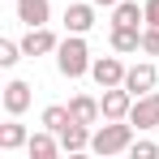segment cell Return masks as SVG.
I'll return each mask as SVG.
<instances>
[{
	"mask_svg": "<svg viewBox=\"0 0 159 159\" xmlns=\"http://www.w3.org/2000/svg\"><path fill=\"white\" fill-rule=\"evenodd\" d=\"M129 155H133V159H155V155H159V146H155V142H146V138H142V142H138V138H133V146H129Z\"/></svg>",
	"mask_w": 159,
	"mask_h": 159,
	"instance_id": "20",
	"label": "cell"
},
{
	"mask_svg": "<svg viewBox=\"0 0 159 159\" xmlns=\"http://www.w3.org/2000/svg\"><path fill=\"white\" fill-rule=\"evenodd\" d=\"M48 17H52V0H17V22L48 26Z\"/></svg>",
	"mask_w": 159,
	"mask_h": 159,
	"instance_id": "13",
	"label": "cell"
},
{
	"mask_svg": "<svg viewBox=\"0 0 159 159\" xmlns=\"http://www.w3.org/2000/svg\"><path fill=\"white\" fill-rule=\"evenodd\" d=\"M142 52L159 56V26H142Z\"/></svg>",
	"mask_w": 159,
	"mask_h": 159,
	"instance_id": "19",
	"label": "cell"
},
{
	"mask_svg": "<svg viewBox=\"0 0 159 159\" xmlns=\"http://www.w3.org/2000/svg\"><path fill=\"white\" fill-rule=\"evenodd\" d=\"M125 65H120V56H99L95 65H90V78H95V86L99 90H107V86H125Z\"/></svg>",
	"mask_w": 159,
	"mask_h": 159,
	"instance_id": "3",
	"label": "cell"
},
{
	"mask_svg": "<svg viewBox=\"0 0 159 159\" xmlns=\"http://www.w3.org/2000/svg\"><path fill=\"white\" fill-rule=\"evenodd\" d=\"M22 43H13V39H0V69H13L17 60H22Z\"/></svg>",
	"mask_w": 159,
	"mask_h": 159,
	"instance_id": "18",
	"label": "cell"
},
{
	"mask_svg": "<svg viewBox=\"0 0 159 159\" xmlns=\"http://www.w3.org/2000/svg\"><path fill=\"white\" fill-rule=\"evenodd\" d=\"M99 103H103V120H129V112H133V95L125 90V86H107Z\"/></svg>",
	"mask_w": 159,
	"mask_h": 159,
	"instance_id": "5",
	"label": "cell"
},
{
	"mask_svg": "<svg viewBox=\"0 0 159 159\" xmlns=\"http://www.w3.org/2000/svg\"><path fill=\"white\" fill-rule=\"evenodd\" d=\"M60 151H65V155H82V151H90V125L69 120V125L60 129Z\"/></svg>",
	"mask_w": 159,
	"mask_h": 159,
	"instance_id": "10",
	"label": "cell"
},
{
	"mask_svg": "<svg viewBox=\"0 0 159 159\" xmlns=\"http://www.w3.org/2000/svg\"><path fill=\"white\" fill-rule=\"evenodd\" d=\"M26 151H30V159H56V155H60V133H52V129L30 133Z\"/></svg>",
	"mask_w": 159,
	"mask_h": 159,
	"instance_id": "12",
	"label": "cell"
},
{
	"mask_svg": "<svg viewBox=\"0 0 159 159\" xmlns=\"http://www.w3.org/2000/svg\"><path fill=\"white\" fill-rule=\"evenodd\" d=\"M90 48H86V34H65L60 39V48H56V69H60V78H86L90 73Z\"/></svg>",
	"mask_w": 159,
	"mask_h": 159,
	"instance_id": "1",
	"label": "cell"
},
{
	"mask_svg": "<svg viewBox=\"0 0 159 159\" xmlns=\"http://www.w3.org/2000/svg\"><path fill=\"white\" fill-rule=\"evenodd\" d=\"M69 112H73V120H78V125H99L103 103H99L95 95H73V99H69Z\"/></svg>",
	"mask_w": 159,
	"mask_h": 159,
	"instance_id": "11",
	"label": "cell"
},
{
	"mask_svg": "<svg viewBox=\"0 0 159 159\" xmlns=\"http://www.w3.org/2000/svg\"><path fill=\"white\" fill-rule=\"evenodd\" d=\"M142 9H146V26H159V0H142Z\"/></svg>",
	"mask_w": 159,
	"mask_h": 159,
	"instance_id": "21",
	"label": "cell"
},
{
	"mask_svg": "<svg viewBox=\"0 0 159 159\" xmlns=\"http://www.w3.org/2000/svg\"><path fill=\"white\" fill-rule=\"evenodd\" d=\"M133 129H159V90H151V95H142V99H133V112H129Z\"/></svg>",
	"mask_w": 159,
	"mask_h": 159,
	"instance_id": "6",
	"label": "cell"
},
{
	"mask_svg": "<svg viewBox=\"0 0 159 159\" xmlns=\"http://www.w3.org/2000/svg\"><path fill=\"white\" fill-rule=\"evenodd\" d=\"M112 52H142V26H112Z\"/></svg>",
	"mask_w": 159,
	"mask_h": 159,
	"instance_id": "14",
	"label": "cell"
},
{
	"mask_svg": "<svg viewBox=\"0 0 159 159\" xmlns=\"http://www.w3.org/2000/svg\"><path fill=\"white\" fill-rule=\"evenodd\" d=\"M133 146V120H103L99 129L90 133V151L95 155H125Z\"/></svg>",
	"mask_w": 159,
	"mask_h": 159,
	"instance_id": "2",
	"label": "cell"
},
{
	"mask_svg": "<svg viewBox=\"0 0 159 159\" xmlns=\"http://www.w3.org/2000/svg\"><path fill=\"white\" fill-rule=\"evenodd\" d=\"M112 26H146V9L138 0H120L112 9Z\"/></svg>",
	"mask_w": 159,
	"mask_h": 159,
	"instance_id": "15",
	"label": "cell"
},
{
	"mask_svg": "<svg viewBox=\"0 0 159 159\" xmlns=\"http://www.w3.org/2000/svg\"><path fill=\"white\" fill-rule=\"evenodd\" d=\"M69 120H73V112H69L65 103H48V107H43V116H39V125H43V129H52V133H60Z\"/></svg>",
	"mask_w": 159,
	"mask_h": 159,
	"instance_id": "17",
	"label": "cell"
},
{
	"mask_svg": "<svg viewBox=\"0 0 159 159\" xmlns=\"http://www.w3.org/2000/svg\"><path fill=\"white\" fill-rule=\"evenodd\" d=\"M30 82H22V78H13V82H4V90H0V103H4V112L9 116H22L30 107Z\"/></svg>",
	"mask_w": 159,
	"mask_h": 159,
	"instance_id": "8",
	"label": "cell"
},
{
	"mask_svg": "<svg viewBox=\"0 0 159 159\" xmlns=\"http://www.w3.org/2000/svg\"><path fill=\"white\" fill-rule=\"evenodd\" d=\"M26 142H30V133H26V125H17V116L9 125H0V151H17Z\"/></svg>",
	"mask_w": 159,
	"mask_h": 159,
	"instance_id": "16",
	"label": "cell"
},
{
	"mask_svg": "<svg viewBox=\"0 0 159 159\" xmlns=\"http://www.w3.org/2000/svg\"><path fill=\"white\" fill-rule=\"evenodd\" d=\"M95 4H99V9H116L120 0H95Z\"/></svg>",
	"mask_w": 159,
	"mask_h": 159,
	"instance_id": "22",
	"label": "cell"
},
{
	"mask_svg": "<svg viewBox=\"0 0 159 159\" xmlns=\"http://www.w3.org/2000/svg\"><path fill=\"white\" fill-rule=\"evenodd\" d=\"M60 48V39H56L48 26H26V34H22V52L26 56H48Z\"/></svg>",
	"mask_w": 159,
	"mask_h": 159,
	"instance_id": "9",
	"label": "cell"
},
{
	"mask_svg": "<svg viewBox=\"0 0 159 159\" xmlns=\"http://www.w3.org/2000/svg\"><path fill=\"white\" fill-rule=\"evenodd\" d=\"M95 0H82V4H65V30L69 34H86V30H95Z\"/></svg>",
	"mask_w": 159,
	"mask_h": 159,
	"instance_id": "7",
	"label": "cell"
},
{
	"mask_svg": "<svg viewBox=\"0 0 159 159\" xmlns=\"http://www.w3.org/2000/svg\"><path fill=\"white\" fill-rule=\"evenodd\" d=\"M159 82V69L151 65V60H142V65H133L129 73H125V90H129L133 99H142V95H151Z\"/></svg>",
	"mask_w": 159,
	"mask_h": 159,
	"instance_id": "4",
	"label": "cell"
}]
</instances>
